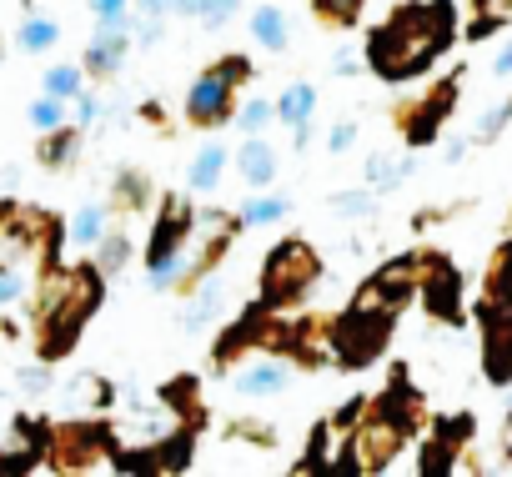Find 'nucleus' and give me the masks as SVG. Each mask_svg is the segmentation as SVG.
<instances>
[{
    "label": "nucleus",
    "instance_id": "nucleus-9",
    "mask_svg": "<svg viewBox=\"0 0 512 477\" xmlns=\"http://www.w3.org/2000/svg\"><path fill=\"white\" fill-rule=\"evenodd\" d=\"M236 171L246 176V186L267 191V186L277 181V146H272L267 136H246L241 151H236Z\"/></svg>",
    "mask_w": 512,
    "mask_h": 477
},
{
    "label": "nucleus",
    "instance_id": "nucleus-27",
    "mask_svg": "<svg viewBox=\"0 0 512 477\" xmlns=\"http://www.w3.org/2000/svg\"><path fill=\"white\" fill-rule=\"evenodd\" d=\"M332 211H337L342 221H372V216H377V201H372V186H362V191H342V196H332Z\"/></svg>",
    "mask_w": 512,
    "mask_h": 477
},
{
    "label": "nucleus",
    "instance_id": "nucleus-25",
    "mask_svg": "<svg viewBox=\"0 0 512 477\" xmlns=\"http://www.w3.org/2000/svg\"><path fill=\"white\" fill-rule=\"evenodd\" d=\"M497 26H512V0H477V21L467 26V36L482 41V36H492Z\"/></svg>",
    "mask_w": 512,
    "mask_h": 477
},
{
    "label": "nucleus",
    "instance_id": "nucleus-2",
    "mask_svg": "<svg viewBox=\"0 0 512 477\" xmlns=\"http://www.w3.org/2000/svg\"><path fill=\"white\" fill-rule=\"evenodd\" d=\"M101 307V267H51L41 277L36 292V327H41V357H61L71 352L76 332L86 327V317Z\"/></svg>",
    "mask_w": 512,
    "mask_h": 477
},
{
    "label": "nucleus",
    "instance_id": "nucleus-29",
    "mask_svg": "<svg viewBox=\"0 0 512 477\" xmlns=\"http://www.w3.org/2000/svg\"><path fill=\"white\" fill-rule=\"evenodd\" d=\"M76 146H81V136H76L71 126H61V131H46V141H41V161H46V166H66Z\"/></svg>",
    "mask_w": 512,
    "mask_h": 477
},
{
    "label": "nucleus",
    "instance_id": "nucleus-41",
    "mask_svg": "<svg viewBox=\"0 0 512 477\" xmlns=\"http://www.w3.org/2000/svg\"><path fill=\"white\" fill-rule=\"evenodd\" d=\"M507 427H512V402H507Z\"/></svg>",
    "mask_w": 512,
    "mask_h": 477
},
{
    "label": "nucleus",
    "instance_id": "nucleus-35",
    "mask_svg": "<svg viewBox=\"0 0 512 477\" xmlns=\"http://www.w3.org/2000/svg\"><path fill=\"white\" fill-rule=\"evenodd\" d=\"M357 136H362V131H357V121L347 116V121H337V126L327 131V151H332V156H342V151H352V146H357Z\"/></svg>",
    "mask_w": 512,
    "mask_h": 477
},
{
    "label": "nucleus",
    "instance_id": "nucleus-39",
    "mask_svg": "<svg viewBox=\"0 0 512 477\" xmlns=\"http://www.w3.org/2000/svg\"><path fill=\"white\" fill-rule=\"evenodd\" d=\"M492 71H497V76H512V46H507V51L492 61Z\"/></svg>",
    "mask_w": 512,
    "mask_h": 477
},
{
    "label": "nucleus",
    "instance_id": "nucleus-4",
    "mask_svg": "<svg viewBox=\"0 0 512 477\" xmlns=\"http://www.w3.org/2000/svg\"><path fill=\"white\" fill-rule=\"evenodd\" d=\"M241 81H251V61H246V56H231V61L211 66L206 76H196L191 91H186V121H191V126H216V121H226V116H231V96H236Z\"/></svg>",
    "mask_w": 512,
    "mask_h": 477
},
{
    "label": "nucleus",
    "instance_id": "nucleus-1",
    "mask_svg": "<svg viewBox=\"0 0 512 477\" xmlns=\"http://www.w3.org/2000/svg\"><path fill=\"white\" fill-rule=\"evenodd\" d=\"M452 41V6L447 0H432V6H407L397 11L367 46V66L382 76V81H412L422 76L442 46Z\"/></svg>",
    "mask_w": 512,
    "mask_h": 477
},
{
    "label": "nucleus",
    "instance_id": "nucleus-21",
    "mask_svg": "<svg viewBox=\"0 0 512 477\" xmlns=\"http://www.w3.org/2000/svg\"><path fill=\"white\" fill-rule=\"evenodd\" d=\"M96 267H101V277H121V272L131 267V236H126V231H106V236H101Z\"/></svg>",
    "mask_w": 512,
    "mask_h": 477
},
{
    "label": "nucleus",
    "instance_id": "nucleus-16",
    "mask_svg": "<svg viewBox=\"0 0 512 477\" xmlns=\"http://www.w3.org/2000/svg\"><path fill=\"white\" fill-rule=\"evenodd\" d=\"M427 307H432V317H447V322H457L462 317V307H457V272L452 267H432V277H427Z\"/></svg>",
    "mask_w": 512,
    "mask_h": 477
},
{
    "label": "nucleus",
    "instance_id": "nucleus-28",
    "mask_svg": "<svg viewBox=\"0 0 512 477\" xmlns=\"http://www.w3.org/2000/svg\"><path fill=\"white\" fill-rule=\"evenodd\" d=\"M272 121H277V106H272V101H262V96H251V101L236 111V126H241L246 136H262Z\"/></svg>",
    "mask_w": 512,
    "mask_h": 477
},
{
    "label": "nucleus",
    "instance_id": "nucleus-3",
    "mask_svg": "<svg viewBox=\"0 0 512 477\" xmlns=\"http://www.w3.org/2000/svg\"><path fill=\"white\" fill-rule=\"evenodd\" d=\"M322 277V257L307 247V242H282L272 257H267V272H262V297L267 307H282V302H297L317 287Z\"/></svg>",
    "mask_w": 512,
    "mask_h": 477
},
{
    "label": "nucleus",
    "instance_id": "nucleus-6",
    "mask_svg": "<svg viewBox=\"0 0 512 477\" xmlns=\"http://www.w3.org/2000/svg\"><path fill=\"white\" fill-rule=\"evenodd\" d=\"M387 327H392V317H372V312H357V307H352V312L332 327V347H337L342 362H367V357L382 352Z\"/></svg>",
    "mask_w": 512,
    "mask_h": 477
},
{
    "label": "nucleus",
    "instance_id": "nucleus-15",
    "mask_svg": "<svg viewBox=\"0 0 512 477\" xmlns=\"http://www.w3.org/2000/svg\"><path fill=\"white\" fill-rule=\"evenodd\" d=\"M452 96H457V81L437 86V91H432V101H427L422 111H412V116H407V136H412V141H432V136H437V121L452 111Z\"/></svg>",
    "mask_w": 512,
    "mask_h": 477
},
{
    "label": "nucleus",
    "instance_id": "nucleus-36",
    "mask_svg": "<svg viewBox=\"0 0 512 477\" xmlns=\"http://www.w3.org/2000/svg\"><path fill=\"white\" fill-rule=\"evenodd\" d=\"M362 0H317V16L322 21H357Z\"/></svg>",
    "mask_w": 512,
    "mask_h": 477
},
{
    "label": "nucleus",
    "instance_id": "nucleus-34",
    "mask_svg": "<svg viewBox=\"0 0 512 477\" xmlns=\"http://www.w3.org/2000/svg\"><path fill=\"white\" fill-rule=\"evenodd\" d=\"M236 6H241V0H201V16H196V21H201L206 31H216V26H226V21L236 16Z\"/></svg>",
    "mask_w": 512,
    "mask_h": 477
},
{
    "label": "nucleus",
    "instance_id": "nucleus-33",
    "mask_svg": "<svg viewBox=\"0 0 512 477\" xmlns=\"http://www.w3.org/2000/svg\"><path fill=\"white\" fill-rule=\"evenodd\" d=\"M26 272L21 267H0V307H16V302H26Z\"/></svg>",
    "mask_w": 512,
    "mask_h": 477
},
{
    "label": "nucleus",
    "instance_id": "nucleus-38",
    "mask_svg": "<svg viewBox=\"0 0 512 477\" xmlns=\"http://www.w3.org/2000/svg\"><path fill=\"white\" fill-rule=\"evenodd\" d=\"M136 11H146V16H171L176 0H136Z\"/></svg>",
    "mask_w": 512,
    "mask_h": 477
},
{
    "label": "nucleus",
    "instance_id": "nucleus-11",
    "mask_svg": "<svg viewBox=\"0 0 512 477\" xmlns=\"http://www.w3.org/2000/svg\"><path fill=\"white\" fill-rule=\"evenodd\" d=\"M487 377L512 382V312H487Z\"/></svg>",
    "mask_w": 512,
    "mask_h": 477
},
{
    "label": "nucleus",
    "instance_id": "nucleus-31",
    "mask_svg": "<svg viewBox=\"0 0 512 477\" xmlns=\"http://www.w3.org/2000/svg\"><path fill=\"white\" fill-rule=\"evenodd\" d=\"M507 121H512V96H502L492 111H482V116H477V126H472V141H497V136L507 131Z\"/></svg>",
    "mask_w": 512,
    "mask_h": 477
},
{
    "label": "nucleus",
    "instance_id": "nucleus-37",
    "mask_svg": "<svg viewBox=\"0 0 512 477\" xmlns=\"http://www.w3.org/2000/svg\"><path fill=\"white\" fill-rule=\"evenodd\" d=\"M362 66H367V61H357V51H352V46H342V51L332 56V71H337V76H357Z\"/></svg>",
    "mask_w": 512,
    "mask_h": 477
},
{
    "label": "nucleus",
    "instance_id": "nucleus-8",
    "mask_svg": "<svg viewBox=\"0 0 512 477\" xmlns=\"http://www.w3.org/2000/svg\"><path fill=\"white\" fill-rule=\"evenodd\" d=\"M287 382H292V367L277 362V357H246V362L231 372V387H236L241 397H277Z\"/></svg>",
    "mask_w": 512,
    "mask_h": 477
},
{
    "label": "nucleus",
    "instance_id": "nucleus-20",
    "mask_svg": "<svg viewBox=\"0 0 512 477\" xmlns=\"http://www.w3.org/2000/svg\"><path fill=\"white\" fill-rule=\"evenodd\" d=\"M251 36L262 41L267 51H287L292 26H287V16H282L277 6H256V11H251Z\"/></svg>",
    "mask_w": 512,
    "mask_h": 477
},
{
    "label": "nucleus",
    "instance_id": "nucleus-32",
    "mask_svg": "<svg viewBox=\"0 0 512 477\" xmlns=\"http://www.w3.org/2000/svg\"><path fill=\"white\" fill-rule=\"evenodd\" d=\"M141 206H146V181H141L136 171H126L121 186H116V196H111V211H126V216H131V211H141Z\"/></svg>",
    "mask_w": 512,
    "mask_h": 477
},
{
    "label": "nucleus",
    "instance_id": "nucleus-23",
    "mask_svg": "<svg viewBox=\"0 0 512 477\" xmlns=\"http://www.w3.org/2000/svg\"><path fill=\"white\" fill-rule=\"evenodd\" d=\"M236 216H241V226H272V221L292 216V196H251Z\"/></svg>",
    "mask_w": 512,
    "mask_h": 477
},
{
    "label": "nucleus",
    "instance_id": "nucleus-30",
    "mask_svg": "<svg viewBox=\"0 0 512 477\" xmlns=\"http://www.w3.org/2000/svg\"><path fill=\"white\" fill-rule=\"evenodd\" d=\"M16 387H21V392H31V397H46V392L56 387V377H51V357L16 367Z\"/></svg>",
    "mask_w": 512,
    "mask_h": 477
},
{
    "label": "nucleus",
    "instance_id": "nucleus-18",
    "mask_svg": "<svg viewBox=\"0 0 512 477\" xmlns=\"http://www.w3.org/2000/svg\"><path fill=\"white\" fill-rule=\"evenodd\" d=\"M221 171H226V146L211 141V146H201V151L191 156V166H186V186H191V191H211V186L221 181Z\"/></svg>",
    "mask_w": 512,
    "mask_h": 477
},
{
    "label": "nucleus",
    "instance_id": "nucleus-7",
    "mask_svg": "<svg viewBox=\"0 0 512 477\" xmlns=\"http://www.w3.org/2000/svg\"><path fill=\"white\" fill-rule=\"evenodd\" d=\"M412 297V262H387L362 292H357V312H372V317H397Z\"/></svg>",
    "mask_w": 512,
    "mask_h": 477
},
{
    "label": "nucleus",
    "instance_id": "nucleus-40",
    "mask_svg": "<svg viewBox=\"0 0 512 477\" xmlns=\"http://www.w3.org/2000/svg\"><path fill=\"white\" fill-rule=\"evenodd\" d=\"M462 156H467V141H462V136H457V141H452V146H447V161H462Z\"/></svg>",
    "mask_w": 512,
    "mask_h": 477
},
{
    "label": "nucleus",
    "instance_id": "nucleus-24",
    "mask_svg": "<svg viewBox=\"0 0 512 477\" xmlns=\"http://www.w3.org/2000/svg\"><path fill=\"white\" fill-rule=\"evenodd\" d=\"M46 96H61V101H76L86 91V66H51L46 81H41Z\"/></svg>",
    "mask_w": 512,
    "mask_h": 477
},
{
    "label": "nucleus",
    "instance_id": "nucleus-13",
    "mask_svg": "<svg viewBox=\"0 0 512 477\" xmlns=\"http://www.w3.org/2000/svg\"><path fill=\"white\" fill-rule=\"evenodd\" d=\"M221 297H226V282H221V277H201V282L191 287V302L181 307V327H186V332H201V327L221 312Z\"/></svg>",
    "mask_w": 512,
    "mask_h": 477
},
{
    "label": "nucleus",
    "instance_id": "nucleus-12",
    "mask_svg": "<svg viewBox=\"0 0 512 477\" xmlns=\"http://www.w3.org/2000/svg\"><path fill=\"white\" fill-rule=\"evenodd\" d=\"M126 51H131V31H96L86 51V76H116L126 66Z\"/></svg>",
    "mask_w": 512,
    "mask_h": 477
},
{
    "label": "nucleus",
    "instance_id": "nucleus-22",
    "mask_svg": "<svg viewBox=\"0 0 512 477\" xmlns=\"http://www.w3.org/2000/svg\"><path fill=\"white\" fill-rule=\"evenodd\" d=\"M56 41H61V26H56L51 16H26V21H21V31H16V46H21V51H31V56L51 51Z\"/></svg>",
    "mask_w": 512,
    "mask_h": 477
},
{
    "label": "nucleus",
    "instance_id": "nucleus-17",
    "mask_svg": "<svg viewBox=\"0 0 512 477\" xmlns=\"http://www.w3.org/2000/svg\"><path fill=\"white\" fill-rule=\"evenodd\" d=\"M111 402V387L96 377V372H81V377H71L66 387H61V407L76 417V407H91V412H101Z\"/></svg>",
    "mask_w": 512,
    "mask_h": 477
},
{
    "label": "nucleus",
    "instance_id": "nucleus-26",
    "mask_svg": "<svg viewBox=\"0 0 512 477\" xmlns=\"http://www.w3.org/2000/svg\"><path fill=\"white\" fill-rule=\"evenodd\" d=\"M26 121H31V126L41 131V136H46V131H61V126H66V101H61V96H46V91H41V96L31 101Z\"/></svg>",
    "mask_w": 512,
    "mask_h": 477
},
{
    "label": "nucleus",
    "instance_id": "nucleus-10",
    "mask_svg": "<svg viewBox=\"0 0 512 477\" xmlns=\"http://www.w3.org/2000/svg\"><path fill=\"white\" fill-rule=\"evenodd\" d=\"M412 171H417V161H412L407 151L387 146V151H372V156H367V171H362V176H367V186H372L377 196H387V191H397Z\"/></svg>",
    "mask_w": 512,
    "mask_h": 477
},
{
    "label": "nucleus",
    "instance_id": "nucleus-5",
    "mask_svg": "<svg viewBox=\"0 0 512 477\" xmlns=\"http://www.w3.org/2000/svg\"><path fill=\"white\" fill-rule=\"evenodd\" d=\"M407 432H412V412H392V407H377L372 417H367V427L352 437V447H347V457H357V467L362 472H382L397 452H402V442H407Z\"/></svg>",
    "mask_w": 512,
    "mask_h": 477
},
{
    "label": "nucleus",
    "instance_id": "nucleus-14",
    "mask_svg": "<svg viewBox=\"0 0 512 477\" xmlns=\"http://www.w3.org/2000/svg\"><path fill=\"white\" fill-rule=\"evenodd\" d=\"M111 231V206H101V201H91V206H81L76 216H71V247H86V252H96L101 247V236Z\"/></svg>",
    "mask_w": 512,
    "mask_h": 477
},
{
    "label": "nucleus",
    "instance_id": "nucleus-19",
    "mask_svg": "<svg viewBox=\"0 0 512 477\" xmlns=\"http://www.w3.org/2000/svg\"><path fill=\"white\" fill-rule=\"evenodd\" d=\"M312 111H317V86H307V81H292V86L282 91V101H277V121H287L292 131L307 126Z\"/></svg>",
    "mask_w": 512,
    "mask_h": 477
}]
</instances>
